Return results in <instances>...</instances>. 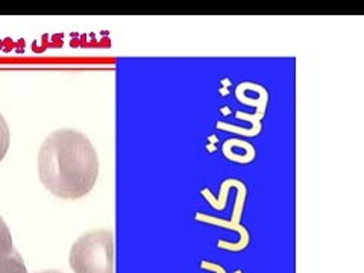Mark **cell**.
<instances>
[{"label": "cell", "instance_id": "cell-2", "mask_svg": "<svg viewBox=\"0 0 364 273\" xmlns=\"http://www.w3.org/2000/svg\"><path fill=\"white\" fill-rule=\"evenodd\" d=\"M73 273H114V235L96 230L79 237L70 249Z\"/></svg>", "mask_w": 364, "mask_h": 273}, {"label": "cell", "instance_id": "cell-5", "mask_svg": "<svg viewBox=\"0 0 364 273\" xmlns=\"http://www.w3.org/2000/svg\"><path fill=\"white\" fill-rule=\"evenodd\" d=\"M9 140H11V134H9V128L6 124L5 117L0 114V161L5 158L8 147H9Z\"/></svg>", "mask_w": 364, "mask_h": 273}, {"label": "cell", "instance_id": "cell-4", "mask_svg": "<svg viewBox=\"0 0 364 273\" xmlns=\"http://www.w3.org/2000/svg\"><path fill=\"white\" fill-rule=\"evenodd\" d=\"M13 252H16L13 235H11V231L5 220L0 218V257H5Z\"/></svg>", "mask_w": 364, "mask_h": 273}, {"label": "cell", "instance_id": "cell-6", "mask_svg": "<svg viewBox=\"0 0 364 273\" xmlns=\"http://www.w3.org/2000/svg\"><path fill=\"white\" fill-rule=\"evenodd\" d=\"M40 273H60V272H56V270H46V272H40Z\"/></svg>", "mask_w": 364, "mask_h": 273}, {"label": "cell", "instance_id": "cell-3", "mask_svg": "<svg viewBox=\"0 0 364 273\" xmlns=\"http://www.w3.org/2000/svg\"><path fill=\"white\" fill-rule=\"evenodd\" d=\"M0 273H29L21 257L13 252L5 257H0Z\"/></svg>", "mask_w": 364, "mask_h": 273}, {"label": "cell", "instance_id": "cell-1", "mask_svg": "<svg viewBox=\"0 0 364 273\" xmlns=\"http://www.w3.org/2000/svg\"><path fill=\"white\" fill-rule=\"evenodd\" d=\"M38 175L56 198L76 200L87 196L99 176L95 146L82 132L70 128L55 131L40 147Z\"/></svg>", "mask_w": 364, "mask_h": 273}]
</instances>
